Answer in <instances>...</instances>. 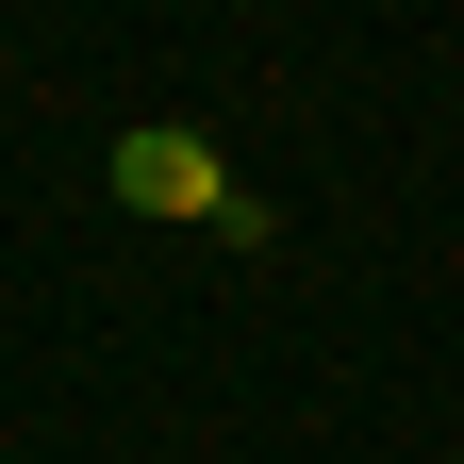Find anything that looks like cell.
Returning a JSON list of instances; mask_svg holds the SVG:
<instances>
[{
	"instance_id": "6da1fadb",
	"label": "cell",
	"mask_w": 464,
	"mask_h": 464,
	"mask_svg": "<svg viewBox=\"0 0 464 464\" xmlns=\"http://www.w3.org/2000/svg\"><path fill=\"white\" fill-rule=\"evenodd\" d=\"M116 199H133V216H232V183H216V150L199 133H116Z\"/></svg>"
}]
</instances>
